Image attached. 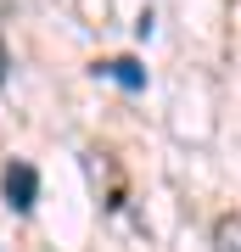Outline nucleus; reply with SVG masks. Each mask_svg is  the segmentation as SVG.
Masks as SVG:
<instances>
[{"instance_id":"1","label":"nucleus","mask_w":241,"mask_h":252,"mask_svg":"<svg viewBox=\"0 0 241 252\" xmlns=\"http://www.w3.org/2000/svg\"><path fill=\"white\" fill-rule=\"evenodd\" d=\"M0 190H6L11 213H34V202H39V168L23 162V157H11L6 168H0Z\"/></svg>"},{"instance_id":"2","label":"nucleus","mask_w":241,"mask_h":252,"mask_svg":"<svg viewBox=\"0 0 241 252\" xmlns=\"http://www.w3.org/2000/svg\"><path fill=\"white\" fill-rule=\"evenodd\" d=\"M90 73H96V79H112V84H124L129 95H135V90H146V67L135 62V56H118V62H96Z\"/></svg>"},{"instance_id":"3","label":"nucleus","mask_w":241,"mask_h":252,"mask_svg":"<svg viewBox=\"0 0 241 252\" xmlns=\"http://www.w3.org/2000/svg\"><path fill=\"white\" fill-rule=\"evenodd\" d=\"M213 252H241V219L224 213L219 224H213Z\"/></svg>"}]
</instances>
